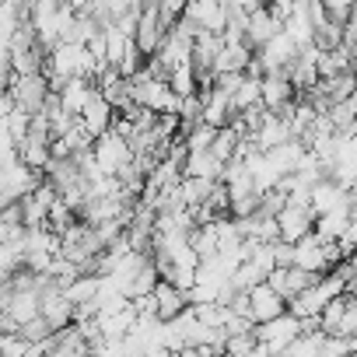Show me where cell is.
<instances>
[{
  "instance_id": "cell-16",
  "label": "cell",
  "mask_w": 357,
  "mask_h": 357,
  "mask_svg": "<svg viewBox=\"0 0 357 357\" xmlns=\"http://www.w3.org/2000/svg\"><path fill=\"white\" fill-rule=\"evenodd\" d=\"M74 221H77V211L56 193V200L50 204V214H46V228H53V231L60 235V231H63L67 225H74Z\"/></svg>"
},
{
  "instance_id": "cell-22",
  "label": "cell",
  "mask_w": 357,
  "mask_h": 357,
  "mask_svg": "<svg viewBox=\"0 0 357 357\" xmlns=\"http://www.w3.org/2000/svg\"><path fill=\"white\" fill-rule=\"evenodd\" d=\"M259 4H270V0H259Z\"/></svg>"
},
{
  "instance_id": "cell-10",
  "label": "cell",
  "mask_w": 357,
  "mask_h": 357,
  "mask_svg": "<svg viewBox=\"0 0 357 357\" xmlns=\"http://www.w3.org/2000/svg\"><path fill=\"white\" fill-rule=\"evenodd\" d=\"M252 60V46L245 39H221V50L214 56V74L221 70H245Z\"/></svg>"
},
{
  "instance_id": "cell-21",
  "label": "cell",
  "mask_w": 357,
  "mask_h": 357,
  "mask_svg": "<svg viewBox=\"0 0 357 357\" xmlns=\"http://www.w3.org/2000/svg\"><path fill=\"white\" fill-rule=\"evenodd\" d=\"M333 333L336 336H357V298L347 301V308H343V315H340V322H336Z\"/></svg>"
},
{
  "instance_id": "cell-1",
  "label": "cell",
  "mask_w": 357,
  "mask_h": 357,
  "mask_svg": "<svg viewBox=\"0 0 357 357\" xmlns=\"http://www.w3.org/2000/svg\"><path fill=\"white\" fill-rule=\"evenodd\" d=\"M294 98H298V91H294V84L287 81L284 70H270V74L259 77V105H263V109H270V112H287V109L294 105Z\"/></svg>"
},
{
  "instance_id": "cell-12",
  "label": "cell",
  "mask_w": 357,
  "mask_h": 357,
  "mask_svg": "<svg viewBox=\"0 0 357 357\" xmlns=\"http://www.w3.org/2000/svg\"><path fill=\"white\" fill-rule=\"evenodd\" d=\"M221 168L225 161L211 151V147H200V151H186L183 158V175H200V178H221Z\"/></svg>"
},
{
  "instance_id": "cell-20",
  "label": "cell",
  "mask_w": 357,
  "mask_h": 357,
  "mask_svg": "<svg viewBox=\"0 0 357 357\" xmlns=\"http://www.w3.org/2000/svg\"><path fill=\"white\" fill-rule=\"evenodd\" d=\"M144 60H147V56H144V53H140V50L130 43V46H126V53H123V56H119V63H116L119 77H130V74H137V70L144 67Z\"/></svg>"
},
{
  "instance_id": "cell-4",
  "label": "cell",
  "mask_w": 357,
  "mask_h": 357,
  "mask_svg": "<svg viewBox=\"0 0 357 357\" xmlns=\"http://www.w3.org/2000/svg\"><path fill=\"white\" fill-rule=\"evenodd\" d=\"M273 218H277V238L284 242H298L305 231H312V221H315L308 204H284Z\"/></svg>"
},
{
  "instance_id": "cell-6",
  "label": "cell",
  "mask_w": 357,
  "mask_h": 357,
  "mask_svg": "<svg viewBox=\"0 0 357 357\" xmlns=\"http://www.w3.org/2000/svg\"><path fill=\"white\" fill-rule=\"evenodd\" d=\"M245 294H249V319H252V322H266V319H273V315H280V312L287 308V301H284L266 280L252 284Z\"/></svg>"
},
{
  "instance_id": "cell-3",
  "label": "cell",
  "mask_w": 357,
  "mask_h": 357,
  "mask_svg": "<svg viewBox=\"0 0 357 357\" xmlns=\"http://www.w3.org/2000/svg\"><path fill=\"white\" fill-rule=\"evenodd\" d=\"M91 154H95V161H98V168L105 172V175H112L133 151H130V144H126V137L123 133H116V130H105V133H98L95 140H91Z\"/></svg>"
},
{
  "instance_id": "cell-11",
  "label": "cell",
  "mask_w": 357,
  "mask_h": 357,
  "mask_svg": "<svg viewBox=\"0 0 357 357\" xmlns=\"http://www.w3.org/2000/svg\"><path fill=\"white\" fill-rule=\"evenodd\" d=\"M95 91H98V88H95V77H67V81L56 88L60 105H63L70 116H77V112L84 109V102H88Z\"/></svg>"
},
{
  "instance_id": "cell-5",
  "label": "cell",
  "mask_w": 357,
  "mask_h": 357,
  "mask_svg": "<svg viewBox=\"0 0 357 357\" xmlns=\"http://www.w3.org/2000/svg\"><path fill=\"white\" fill-rule=\"evenodd\" d=\"M183 18L193 22L197 29H204V32H218L221 36V29L228 22V11H225L221 0H186Z\"/></svg>"
},
{
  "instance_id": "cell-19",
  "label": "cell",
  "mask_w": 357,
  "mask_h": 357,
  "mask_svg": "<svg viewBox=\"0 0 357 357\" xmlns=\"http://www.w3.org/2000/svg\"><path fill=\"white\" fill-rule=\"evenodd\" d=\"M221 350H225V354H256V336H252V329H249V333H228L225 343H221Z\"/></svg>"
},
{
  "instance_id": "cell-7",
  "label": "cell",
  "mask_w": 357,
  "mask_h": 357,
  "mask_svg": "<svg viewBox=\"0 0 357 357\" xmlns=\"http://www.w3.org/2000/svg\"><path fill=\"white\" fill-rule=\"evenodd\" d=\"M151 298H154V319H161V322L175 319L178 312H183V308L190 305V298H186V291H183V287H175L172 280H161V277H158V284H154Z\"/></svg>"
},
{
  "instance_id": "cell-14",
  "label": "cell",
  "mask_w": 357,
  "mask_h": 357,
  "mask_svg": "<svg viewBox=\"0 0 357 357\" xmlns=\"http://www.w3.org/2000/svg\"><path fill=\"white\" fill-rule=\"evenodd\" d=\"M252 105H259V77L242 74L238 88L231 91V112H242V109H252Z\"/></svg>"
},
{
  "instance_id": "cell-15",
  "label": "cell",
  "mask_w": 357,
  "mask_h": 357,
  "mask_svg": "<svg viewBox=\"0 0 357 357\" xmlns=\"http://www.w3.org/2000/svg\"><path fill=\"white\" fill-rule=\"evenodd\" d=\"M322 329H305V333H298L287 347H284V354H291V357H319V347H322Z\"/></svg>"
},
{
  "instance_id": "cell-9",
  "label": "cell",
  "mask_w": 357,
  "mask_h": 357,
  "mask_svg": "<svg viewBox=\"0 0 357 357\" xmlns=\"http://www.w3.org/2000/svg\"><path fill=\"white\" fill-rule=\"evenodd\" d=\"M112 112H116V109L105 102V95H102V91H95V95L84 102V109L77 112V119H81L84 133L95 140L98 133H105V130H109V123H112Z\"/></svg>"
},
{
  "instance_id": "cell-13",
  "label": "cell",
  "mask_w": 357,
  "mask_h": 357,
  "mask_svg": "<svg viewBox=\"0 0 357 357\" xmlns=\"http://www.w3.org/2000/svg\"><path fill=\"white\" fill-rule=\"evenodd\" d=\"M165 81H168V88L183 98V95H197L200 91V81H197V70H193V63L186 60V63H178V67H172L168 74H165Z\"/></svg>"
},
{
  "instance_id": "cell-2",
  "label": "cell",
  "mask_w": 357,
  "mask_h": 357,
  "mask_svg": "<svg viewBox=\"0 0 357 357\" xmlns=\"http://www.w3.org/2000/svg\"><path fill=\"white\" fill-rule=\"evenodd\" d=\"M8 91H11L15 105H22L25 112H36V109L43 105L50 84H46V74H43V70H36V74H11Z\"/></svg>"
},
{
  "instance_id": "cell-18",
  "label": "cell",
  "mask_w": 357,
  "mask_h": 357,
  "mask_svg": "<svg viewBox=\"0 0 357 357\" xmlns=\"http://www.w3.org/2000/svg\"><path fill=\"white\" fill-rule=\"evenodd\" d=\"M18 333H22L29 343H43V340H50V336H53V329H50V322H46L43 315H32V319H25V322L18 326Z\"/></svg>"
},
{
  "instance_id": "cell-8",
  "label": "cell",
  "mask_w": 357,
  "mask_h": 357,
  "mask_svg": "<svg viewBox=\"0 0 357 357\" xmlns=\"http://www.w3.org/2000/svg\"><path fill=\"white\" fill-rule=\"evenodd\" d=\"M280 32V22L266 11V4H256L249 15H245V29H242V36H245V43L252 46V50H259L270 36H277Z\"/></svg>"
},
{
  "instance_id": "cell-17",
  "label": "cell",
  "mask_w": 357,
  "mask_h": 357,
  "mask_svg": "<svg viewBox=\"0 0 357 357\" xmlns=\"http://www.w3.org/2000/svg\"><path fill=\"white\" fill-rule=\"evenodd\" d=\"M354 350H357V336L326 333L322 336V347H319V357H343V354H354Z\"/></svg>"
}]
</instances>
